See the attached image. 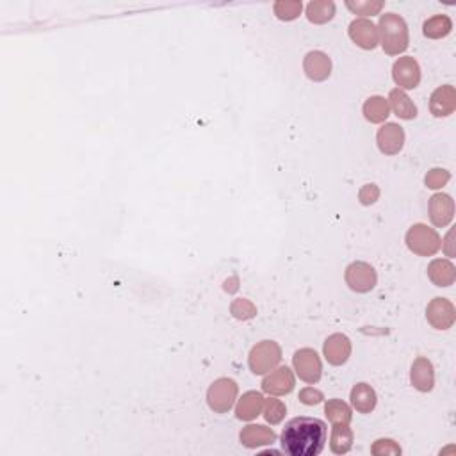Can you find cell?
Here are the masks:
<instances>
[{"label":"cell","mask_w":456,"mask_h":456,"mask_svg":"<svg viewBox=\"0 0 456 456\" xmlns=\"http://www.w3.org/2000/svg\"><path fill=\"white\" fill-rule=\"evenodd\" d=\"M280 358H282V353H280L278 344L273 343V340H264L252 350L249 366L255 374L268 373L280 362Z\"/></svg>","instance_id":"cell-4"},{"label":"cell","mask_w":456,"mask_h":456,"mask_svg":"<svg viewBox=\"0 0 456 456\" xmlns=\"http://www.w3.org/2000/svg\"><path fill=\"white\" fill-rule=\"evenodd\" d=\"M235 398H238V385L228 378H221L209 388V405H211L212 410L219 412V414L230 410Z\"/></svg>","instance_id":"cell-5"},{"label":"cell","mask_w":456,"mask_h":456,"mask_svg":"<svg viewBox=\"0 0 456 456\" xmlns=\"http://www.w3.org/2000/svg\"><path fill=\"white\" fill-rule=\"evenodd\" d=\"M283 415H285V407H283L282 401L268 400V403L264 405L266 421L271 422V424H278V422L283 419Z\"/></svg>","instance_id":"cell-28"},{"label":"cell","mask_w":456,"mask_h":456,"mask_svg":"<svg viewBox=\"0 0 456 456\" xmlns=\"http://www.w3.org/2000/svg\"><path fill=\"white\" fill-rule=\"evenodd\" d=\"M347 8L357 13V15H376V13L383 8V4H381V2H369V0H367V2H347Z\"/></svg>","instance_id":"cell-30"},{"label":"cell","mask_w":456,"mask_h":456,"mask_svg":"<svg viewBox=\"0 0 456 456\" xmlns=\"http://www.w3.org/2000/svg\"><path fill=\"white\" fill-rule=\"evenodd\" d=\"M394 80L400 87L405 90H414L421 80V70L414 57H401L396 64H394Z\"/></svg>","instance_id":"cell-9"},{"label":"cell","mask_w":456,"mask_h":456,"mask_svg":"<svg viewBox=\"0 0 456 456\" xmlns=\"http://www.w3.org/2000/svg\"><path fill=\"white\" fill-rule=\"evenodd\" d=\"M364 114L373 123H381L388 116V102L381 97H373L364 104Z\"/></svg>","instance_id":"cell-25"},{"label":"cell","mask_w":456,"mask_h":456,"mask_svg":"<svg viewBox=\"0 0 456 456\" xmlns=\"http://www.w3.org/2000/svg\"><path fill=\"white\" fill-rule=\"evenodd\" d=\"M433 366L430 364V360L426 358H417L412 366V383H414L415 388L422 390V393H428L433 388Z\"/></svg>","instance_id":"cell-16"},{"label":"cell","mask_w":456,"mask_h":456,"mask_svg":"<svg viewBox=\"0 0 456 456\" xmlns=\"http://www.w3.org/2000/svg\"><path fill=\"white\" fill-rule=\"evenodd\" d=\"M300 400L303 401L305 405H317L321 400H323V394L319 390H314L312 387L303 388L302 393H300Z\"/></svg>","instance_id":"cell-34"},{"label":"cell","mask_w":456,"mask_h":456,"mask_svg":"<svg viewBox=\"0 0 456 456\" xmlns=\"http://www.w3.org/2000/svg\"><path fill=\"white\" fill-rule=\"evenodd\" d=\"M302 11V2H278L275 6V13L282 20H295Z\"/></svg>","instance_id":"cell-29"},{"label":"cell","mask_w":456,"mask_h":456,"mask_svg":"<svg viewBox=\"0 0 456 456\" xmlns=\"http://www.w3.org/2000/svg\"><path fill=\"white\" fill-rule=\"evenodd\" d=\"M262 388L268 394H273V396H283V394H289L295 388V376H292L290 369L280 367V369H276L275 373H271L266 378Z\"/></svg>","instance_id":"cell-10"},{"label":"cell","mask_w":456,"mask_h":456,"mask_svg":"<svg viewBox=\"0 0 456 456\" xmlns=\"http://www.w3.org/2000/svg\"><path fill=\"white\" fill-rule=\"evenodd\" d=\"M350 36L362 49H374L378 45V29L369 20H355L350 27Z\"/></svg>","instance_id":"cell-13"},{"label":"cell","mask_w":456,"mask_h":456,"mask_svg":"<svg viewBox=\"0 0 456 456\" xmlns=\"http://www.w3.org/2000/svg\"><path fill=\"white\" fill-rule=\"evenodd\" d=\"M407 245L414 253L422 257L433 255L440 248V238L433 228H428L426 225L412 226L407 234Z\"/></svg>","instance_id":"cell-3"},{"label":"cell","mask_w":456,"mask_h":456,"mask_svg":"<svg viewBox=\"0 0 456 456\" xmlns=\"http://www.w3.org/2000/svg\"><path fill=\"white\" fill-rule=\"evenodd\" d=\"M351 401H353L355 408L362 414H369L374 407H376V394L373 388L367 383H358L357 387L351 390Z\"/></svg>","instance_id":"cell-21"},{"label":"cell","mask_w":456,"mask_h":456,"mask_svg":"<svg viewBox=\"0 0 456 456\" xmlns=\"http://www.w3.org/2000/svg\"><path fill=\"white\" fill-rule=\"evenodd\" d=\"M326 415L333 424H350L351 410L340 400H332L326 403Z\"/></svg>","instance_id":"cell-27"},{"label":"cell","mask_w":456,"mask_h":456,"mask_svg":"<svg viewBox=\"0 0 456 456\" xmlns=\"http://www.w3.org/2000/svg\"><path fill=\"white\" fill-rule=\"evenodd\" d=\"M326 424L314 417H296L283 428L282 445L290 456H316L326 442Z\"/></svg>","instance_id":"cell-1"},{"label":"cell","mask_w":456,"mask_h":456,"mask_svg":"<svg viewBox=\"0 0 456 456\" xmlns=\"http://www.w3.org/2000/svg\"><path fill=\"white\" fill-rule=\"evenodd\" d=\"M428 275H430L431 282L438 287H449L452 285L456 278L455 266L449 260H433L428 268Z\"/></svg>","instance_id":"cell-19"},{"label":"cell","mask_w":456,"mask_h":456,"mask_svg":"<svg viewBox=\"0 0 456 456\" xmlns=\"http://www.w3.org/2000/svg\"><path fill=\"white\" fill-rule=\"evenodd\" d=\"M428 321L433 324L435 328L438 330H448L451 328L452 323H455V307H452L451 302L444 298H435L433 302L428 305L426 310Z\"/></svg>","instance_id":"cell-8"},{"label":"cell","mask_w":456,"mask_h":456,"mask_svg":"<svg viewBox=\"0 0 456 456\" xmlns=\"http://www.w3.org/2000/svg\"><path fill=\"white\" fill-rule=\"evenodd\" d=\"M333 13H335V6H333V2H328V0L312 2V4H309V8H307L309 20L314 23L328 22L333 16Z\"/></svg>","instance_id":"cell-26"},{"label":"cell","mask_w":456,"mask_h":456,"mask_svg":"<svg viewBox=\"0 0 456 456\" xmlns=\"http://www.w3.org/2000/svg\"><path fill=\"white\" fill-rule=\"evenodd\" d=\"M431 113L437 118L449 116L456 109V91L452 86H442L431 94L430 102Z\"/></svg>","instance_id":"cell-11"},{"label":"cell","mask_w":456,"mask_h":456,"mask_svg":"<svg viewBox=\"0 0 456 456\" xmlns=\"http://www.w3.org/2000/svg\"><path fill=\"white\" fill-rule=\"evenodd\" d=\"M449 178H451L449 171H445V170H431L430 173L426 175V185H428V187H431V189H438V187H442V185L448 184Z\"/></svg>","instance_id":"cell-33"},{"label":"cell","mask_w":456,"mask_h":456,"mask_svg":"<svg viewBox=\"0 0 456 456\" xmlns=\"http://www.w3.org/2000/svg\"><path fill=\"white\" fill-rule=\"evenodd\" d=\"M373 455H401V448L394 440H388V438H381L376 444L373 445Z\"/></svg>","instance_id":"cell-32"},{"label":"cell","mask_w":456,"mask_h":456,"mask_svg":"<svg viewBox=\"0 0 456 456\" xmlns=\"http://www.w3.org/2000/svg\"><path fill=\"white\" fill-rule=\"evenodd\" d=\"M390 106H393L394 113L400 118H403V120H412L417 114V109L412 104V100L401 90L390 91Z\"/></svg>","instance_id":"cell-22"},{"label":"cell","mask_w":456,"mask_h":456,"mask_svg":"<svg viewBox=\"0 0 456 456\" xmlns=\"http://www.w3.org/2000/svg\"><path fill=\"white\" fill-rule=\"evenodd\" d=\"M381 27V45H383V50L390 56H396V54L403 52L408 47V29L407 23L401 16L394 15V13H388V15H383L380 20Z\"/></svg>","instance_id":"cell-2"},{"label":"cell","mask_w":456,"mask_h":456,"mask_svg":"<svg viewBox=\"0 0 456 456\" xmlns=\"http://www.w3.org/2000/svg\"><path fill=\"white\" fill-rule=\"evenodd\" d=\"M378 197H380V191H378L376 185H373V184L366 185V187L360 191V200H362V204H366V205L376 202Z\"/></svg>","instance_id":"cell-35"},{"label":"cell","mask_w":456,"mask_h":456,"mask_svg":"<svg viewBox=\"0 0 456 456\" xmlns=\"http://www.w3.org/2000/svg\"><path fill=\"white\" fill-rule=\"evenodd\" d=\"M295 367L300 378L307 383H316L321 378V360L316 351L300 350L295 355Z\"/></svg>","instance_id":"cell-7"},{"label":"cell","mask_w":456,"mask_h":456,"mask_svg":"<svg viewBox=\"0 0 456 456\" xmlns=\"http://www.w3.org/2000/svg\"><path fill=\"white\" fill-rule=\"evenodd\" d=\"M455 214V202L448 195H435L430 200V218L437 226H445L451 223Z\"/></svg>","instance_id":"cell-15"},{"label":"cell","mask_w":456,"mask_h":456,"mask_svg":"<svg viewBox=\"0 0 456 456\" xmlns=\"http://www.w3.org/2000/svg\"><path fill=\"white\" fill-rule=\"evenodd\" d=\"M262 408H264V398L259 393H246L238 405V417L242 421H252L262 412Z\"/></svg>","instance_id":"cell-20"},{"label":"cell","mask_w":456,"mask_h":456,"mask_svg":"<svg viewBox=\"0 0 456 456\" xmlns=\"http://www.w3.org/2000/svg\"><path fill=\"white\" fill-rule=\"evenodd\" d=\"M255 307L248 300H238V302L232 303V314L239 319H249V317L255 316Z\"/></svg>","instance_id":"cell-31"},{"label":"cell","mask_w":456,"mask_h":456,"mask_svg":"<svg viewBox=\"0 0 456 456\" xmlns=\"http://www.w3.org/2000/svg\"><path fill=\"white\" fill-rule=\"evenodd\" d=\"M346 282L357 292H367L376 285V273L366 262H353L346 269Z\"/></svg>","instance_id":"cell-6"},{"label":"cell","mask_w":456,"mask_h":456,"mask_svg":"<svg viewBox=\"0 0 456 456\" xmlns=\"http://www.w3.org/2000/svg\"><path fill=\"white\" fill-rule=\"evenodd\" d=\"M332 431V451L337 452V455H343V452H347L351 449V444H353V431L350 430L347 424H333Z\"/></svg>","instance_id":"cell-23"},{"label":"cell","mask_w":456,"mask_h":456,"mask_svg":"<svg viewBox=\"0 0 456 456\" xmlns=\"http://www.w3.org/2000/svg\"><path fill=\"white\" fill-rule=\"evenodd\" d=\"M275 438V431L266 426H255V424H252V426H246L241 431V442L246 448H259V445L273 444Z\"/></svg>","instance_id":"cell-18"},{"label":"cell","mask_w":456,"mask_h":456,"mask_svg":"<svg viewBox=\"0 0 456 456\" xmlns=\"http://www.w3.org/2000/svg\"><path fill=\"white\" fill-rule=\"evenodd\" d=\"M330 70H332V63H330L328 56H324L323 52H310L309 56L305 57V72L307 75H309V79H328Z\"/></svg>","instance_id":"cell-17"},{"label":"cell","mask_w":456,"mask_h":456,"mask_svg":"<svg viewBox=\"0 0 456 456\" xmlns=\"http://www.w3.org/2000/svg\"><path fill=\"white\" fill-rule=\"evenodd\" d=\"M351 353V343L346 335L343 333H335V335L328 337L326 344H324V355L328 358V362L333 366H340L347 360Z\"/></svg>","instance_id":"cell-14"},{"label":"cell","mask_w":456,"mask_h":456,"mask_svg":"<svg viewBox=\"0 0 456 456\" xmlns=\"http://www.w3.org/2000/svg\"><path fill=\"white\" fill-rule=\"evenodd\" d=\"M405 141V133L403 128L398 127L394 123L385 125L383 128H380L378 133V144H380V150L387 155H394L403 148Z\"/></svg>","instance_id":"cell-12"},{"label":"cell","mask_w":456,"mask_h":456,"mask_svg":"<svg viewBox=\"0 0 456 456\" xmlns=\"http://www.w3.org/2000/svg\"><path fill=\"white\" fill-rule=\"evenodd\" d=\"M451 29H452V23L451 20H449V16L445 15L433 16V18H430L426 23H424V35H426L428 38H433V39L444 38V36H448L449 32H451Z\"/></svg>","instance_id":"cell-24"}]
</instances>
